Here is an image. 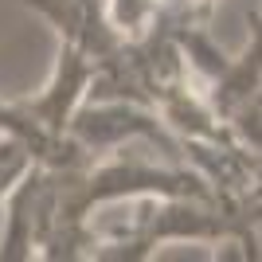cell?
I'll list each match as a JSON object with an SVG mask.
<instances>
[{"instance_id": "2", "label": "cell", "mask_w": 262, "mask_h": 262, "mask_svg": "<svg viewBox=\"0 0 262 262\" xmlns=\"http://www.w3.org/2000/svg\"><path fill=\"white\" fill-rule=\"evenodd\" d=\"M20 4L32 8L35 16H43L63 43L82 47L98 63L110 59V55H118L121 43H125V35L110 20L106 0H20Z\"/></svg>"}, {"instance_id": "1", "label": "cell", "mask_w": 262, "mask_h": 262, "mask_svg": "<svg viewBox=\"0 0 262 262\" xmlns=\"http://www.w3.org/2000/svg\"><path fill=\"white\" fill-rule=\"evenodd\" d=\"M94 75H98V59L86 55L82 47L63 43L59 39V51H55V67L47 75L43 90H35L32 98H16L20 110L35 125H43L55 137H67V125L78 114V106L90 98V86H94Z\"/></svg>"}, {"instance_id": "3", "label": "cell", "mask_w": 262, "mask_h": 262, "mask_svg": "<svg viewBox=\"0 0 262 262\" xmlns=\"http://www.w3.org/2000/svg\"><path fill=\"white\" fill-rule=\"evenodd\" d=\"M227 125H231V133H235V141H243L251 153L262 157V86L231 114Z\"/></svg>"}]
</instances>
